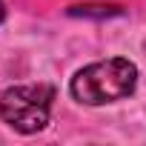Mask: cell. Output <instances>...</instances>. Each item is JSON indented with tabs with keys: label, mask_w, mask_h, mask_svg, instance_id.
<instances>
[{
	"label": "cell",
	"mask_w": 146,
	"mask_h": 146,
	"mask_svg": "<svg viewBox=\"0 0 146 146\" xmlns=\"http://www.w3.org/2000/svg\"><path fill=\"white\" fill-rule=\"evenodd\" d=\"M135 86H137V66L126 57H109V60H98L75 72L69 92L78 103L103 106V103L129 98Z\"/></svg>",
	"instance_id": "6da1fadb"
},
{
	"label": "cell",
	"mask_w": 146,
	"mask_h": 146,
	"mask_svg": "<svg viewBox=\"0 0 146 146\" xmlns=\"http://www.w3.org/2000/svg\"><path fill=\"white\" fill-rule=\"evenodd\" d=\"M3 20H6V6L0 3V23H3Z\"/></svg>",
	"instance_id": "277c9868"
},
{
	"label": "cell",
	"mask_w": 146,
	"mask_h": 146,
	"mask_svg": "<svg viewBox=\"0 0 146 146\" xmlns=\"http://www.w3.org/2000/svg\"><path fill=\"white\" fill-rule=\"evenodd\" d=\"M54 89L46 83L37 86H12L0 95V117L15 132L35 135L49 123Z\"/></svg>",
	"instance_id": "7a4b0ae2"
},
{
	"label": "cell",
	"mask_w": 146,
	"mask_h": 146,
	"mask_svg": "<svg viewBox=\"0 0 146 146\" xmlns=\"http://www.w3.org/2000/svg\"><path fill=\"white\" fill-rule=\"evenodd\" d=\"M69 15H75V17H115V15H120V6H95V3L72 6Z\"/></svg>",
	"instance_id": "3957f363"
}]
</instances>
